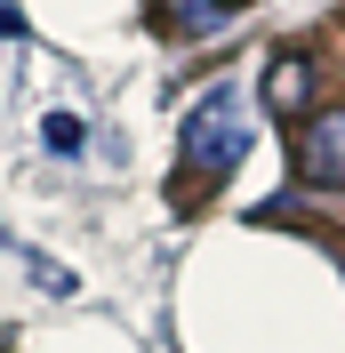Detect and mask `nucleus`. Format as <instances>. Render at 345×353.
Wrapping results in <instances>:
<instances>
[{"mask_svg": "<svg viewBox=\"0 0 345 353\" xmlns=\"http://www.w3.org/2000/svg\"><path fill=\"white\" fill-rule=\"evenodd\" d=\"M241 153H249V112H241V97L233 88L193 97V112H185V169L193 176H225Z\"/></svg>", "mask_w": 345, "mask_h": 353, "instance_id": "f257e3e1", "label": "nucleus"}, {"mask_svg": "<svg viewBox=\"0 0 345 353\" xmlns=\"http://www.w3.org/2000/svg\"><path fill=\"white\" fill-rule=\"evenodd\" d=\"M297 176L313 185V193H337V185H345V105H329V112L305 121V137H297Z\"/></svg>", "mask_w": 345, "mask_h": 353, "instance_id": "f03ea898", "label": "nucleus"}, {"mask_svg": "<svg viewBox=\"0 0 345 353\" xmlns=\"http://www.w3.org/2000/svg\"><path fill=\"white\" fill-rule=\"evenodd\" d=\"M265 112H313V57L305 48H281L265 65Z\"/></svg>", "mask_w": 345, "mask_h": 353, "instance_id": "7ed1b4c3", "label": "nucleus"}, {"mask_svg": "<svg viewBox=\"0 0 345 353\" xmlns=\"http://www.w3.org/2000/svg\"><path fill=\"white\" fill-rule=\"evenodd\" d=\"M0 32H24V17H17V8H8V0H0Z\"/></svg>", "mask_w": 345, "mask_h": 353, "instance_id": "20e7f679", "label": "nucleus"}]
</instances>
